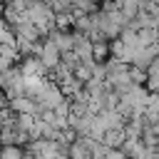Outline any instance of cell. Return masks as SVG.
I'll use <instances>...</instances> for the list:
<instances>
[{
  "label": "cell",
  "mask_w": 159,
  "mask_h": 159,
  "mask_svg": "<svg viewBox=\"0 0 159 159\" xmlns=\"http://www.w3.org/2000/svg\"><path fill=\"white\" fill-rule=\"evenodd\" d=\"M32 55L40 60V65L45 67V72H55L57 67H60V57H62V52L55 47V42L52 40H40L37 45H35V50H32Z\"/></svg>",
  "instance_id": "6da1fadb"
},
{
  "label": "cell",
  "mask_w": 159,
  "mask_h": 159,
  "mask_svg": "<svg viewBox=\"0 0 159 159\" xmlns=\"http://www.w3.org/2000/svg\"><path fill=\"white\" fill-rule=\"evenodd\" d=\"M22 154H25V147H17V144H2L0 147L2 159H22Z\"/></svg>",
  "instance_id": "7a4b0ae2"
},
{
  "label": "cell",
  "mask_w": 159,
  "mask_h": 159,
  "mask_svg": "<svg viewBox=\"0 0 159 159\" xmlns=\"http://www.w3.org/2000/svg\"><path fill=\"white\" fill-rule=\"evenodd\" d=\"M0 159H2V157H0Z\"/></svg>",
  "instance_id": "3957f363"
}]
</instances>
